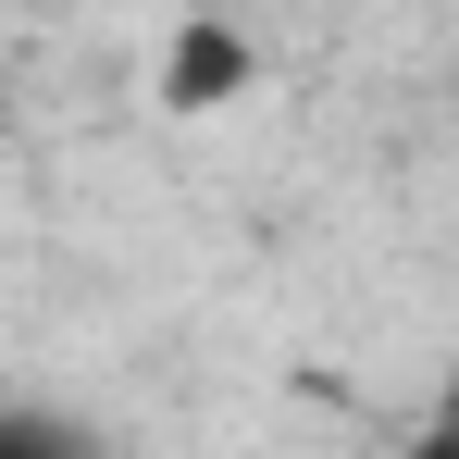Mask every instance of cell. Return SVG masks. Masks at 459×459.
I'll return each instance as SVG.
<instances>
[{"label":"cell","instance_id":"cell-1","mask_svg":"<svg viewBox=\"0 0 459 459\" xmlns=\"http://www.w3.org/2000/svg\"><path fill=\"white\" fill-rule=\"evenodd\" d=\"M0 459H112V435L50 397H0Z\"/></svg>","mask_w":459,"mask_h":459},{"label":"cell","instance_id":"cell-2","mask_svg":"<svg viewBox=\"0 0 459 459\" xmlns=\"http://www.w3.org/2000/svg\"><path fill=\"white\" fill-rule=\"evenodd\" d=\"M236 75H248V38H224V25H186V38H174V63H161V100H224Z\"/></svg>","mask_w":459,"mask_h":459}]
</instances>
